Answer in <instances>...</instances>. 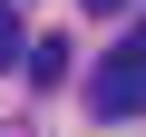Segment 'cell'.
<instances>
[{"instance_id": "277c9868", "label": "cell", "mask_w": 146, "mask_h": 137, "mask_svg": "<svg viewBox=\"0 0 146 137\" xmlns=\"http://www.w3.org/2000/svg\"><path fill=\"white\" fill-rule=\"evenodd\" d=\"M78 10H88V20H107V10H127V0H78Z\"/></svg>"}, {"instance_id": "3957f363", "label": "cell", "mask_w": 146, "mask_h": 137, "mask_svg": "<svg viewBox=\"0 0 146 137\" xmlns=\"http://www.w3.org/2000/svg\"><path fill=\"white\" fill-rule=\"evenodd\" d=\"M10 59H29V30H20V10H10V0H0V68H10Z\"/></svg>"}, {"instance_id": "7a4b0ae2", "label": "cell", "mask_w": 146, "mask_h": 137, "mask_svg": "<svg viewBox=\"0 0 146 137\" xmlns=\"http://www.w3.org/2000/svg\"><path fill=\"white\" fill-rule=\"evenodd\" d=\"M29 79H39V88H58V79H68V49H58V39H39V49H29Z\"/></svg>"}, {"instance_id": "6da1fadb", "label": "cell", "mask_w": 146, "mask_h": 137, "mask_svg": "<svg viewBox=\"0 0 146 137\" xmlns=\"http://www.w3.org/2000/svg\"><path fill=\"white\" fill-rule=\"evenodd\" d=\"M88 108H98V118H146V30L117 39V49L88 68Z\"/></svg>"}]
</instances>
